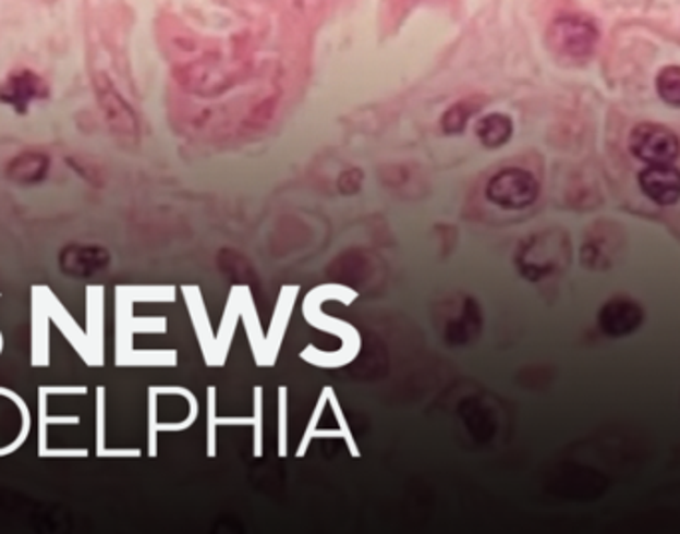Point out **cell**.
Masks as SVG:
<instances>
[{
	"mask_svg": "<svg viewBox=\"0 0 680 534\" xmlns=\"http://www.w3.org/2000/svg\"><path fill=\"white\" fill-rule=\"evenodd\" d=\"M46 96L45 82L31 70H16L0 84V101L19 113H26L33 101L45 100Z\"/></svg>",
	"mask_w": 680,
	"mask_h": 534,
	"instance_id": "7",
	"label": "cell"
},
{
	"mask_svg": "<svg viewBox=\"0 0 680 534\" xmlns=\"http://www.w3.org/2000/svg\"><path fill=\"white\" fill-rule=\"evenodd\" d=\"M477 104L472 100L458 101L452 108H448L442 118V130L448 135L462 134L465 125L476 113Z\"/></svg>",
	"mask_w": 680,
	"mask_h": 534,
	"instance_id": "14",
	"label": "cell"
},
{
	"mask_svg": "<svg viewBox=\"0 0 680 534\" xmlns=\"http://www.w3.org/2000/svg\"><path fill=\"white\" fill-rule=\"evenodd\" d=\"M643 323L645 308L631 296H612L597 312V326L611 340L635 335Z\"/></svg>",
	"mask_w": 680,
	"mask_h": 534,
	"instance_id": "5",
	"label": "cell"
},
{
	"mask_svg": "<svg viewBox=\"0 0 680 534\" xmlns=\"http://www.w3.org/2000/svg\"><path fill=\"white\" fill-rule=\"evenodd\" d=\"M655 89L663 104H667L672 110H680V66L669 64L663 66L655 76Z\"/></svg>",
	"mask_w": 680,
	"mask_h": 534,
	"instance_id": "13",
	"label": "cell"
},
{
	"mask_svg": "<svg viewBox=\"0 0 680 534\" xmlns=\"http://www.w3.org/2000/svg\"><path fill=\"white\" fill-rule=\"evenodd\" d=\"M110 265V253L102 246L70 245L60 253V268L76 279H88Z\"/></svg>",
	"mask_w": 680,
	"mask_h": 534,
	"instance_id": "8",
	"label": "cell"
},
{
	"mask_svg": "<svg viewBox=\"0 0 680 534\" xmlns=\"http://www.w3.org/2000/svg\"><path fill=\"white\" fill-rule=\"evenodd\" d=\"M627 144L631 156L643 166H675L680 159L679 134L665 123H636Z\"/></svg>",
	"mask_w": 680,
	"mask_h": 534,
	"instance_id": "3",
	"label": "cell"
},
{
	"mask_svg": "<svg viewBox=\"0 0 680 534\" xmlns=\"http://www.w3.org/2000/svg\"><path fill=\"white\" fill-rule=\"evenodd\" d=\"M361 183H363V173L356 171V169H351V171H347V173L340 178L339 187L344 191L347 195H352V193H356V191L361 190Z\"/></svg>",
	"mask_w": 680,
	"mask_h": 534,
	"instance_id": "15",
	"label": "cell"
},
{
	"mask_svg": "<svg viewBox=\"0 0 680 534\" xmlns=\"http://www.w3.org/2000/svg\"><path fill=\"white\" fill-rule=\"evenodd\" d=\"M476 135L484 147L498 149L510 142L513 135V122L506 113H488L477 122Z\"/></svg>",
	"mask_w": 680,
	"mask_h": 534,
	"instance_id": "11",
	"label": "cell"
},
{
	"mask_svg": "<svg viewBox=\"0 0 680 534\" xmlns=\"http://www.w3.org/2000/svg\"><path fill=\"white\" fill-rule=\"evenodd\" d=\"M482 330V312L477 302L472 299L462 301V308L453 318H448L446 323V342L452 345H464L474 340Z\"/></svg>",
	"mask_w": 680,
	"mask_h": 534,
	"instance_id": "9",
	"label": "cell"
},
{
	"mask_svg": "<svg viewBox=\"0 0 680 534\" xmlns=\"http://www.w3.org/2000/svg\"><path fill=\"white\" fill-rule=\"evenodd\" d=\"M539 181L523 168L499 169L486 185V199L503 211H523L539 197Z\"/></svg>",
	"mask_w": 680,
	"mask_h": 534,
	"instance_id": "4",
	"label": "cell"
},
{
	"mask_svg": "<svg viewBox=\"0 0 680 534\" xmlns=\"http://www.w3.org/2000/svg\"><path fill=\"white\" fill-rule=\"evenodd\" d=\"M100 101H102L104 108H106V118L108 122L112 123L116 128V132H122V134H136L137 123L134 118V112L127 108L125 104L116 92L112 86H106V89H100Z\"/></svg>",
	"mask_w": 680,
	"mask_h": 534,
	"instance_id": "12",
	"label": "cell"
},
{
	"mask_svg": "<svg viewBox=\"0 0 680 534\" xmlns=\"http://www.w3.org/2000/svg\"><path fill=\"white\" fill-rule=\"evenodd\" d=\"M571 263V241L569 234L561 229H549L535 233L523 241L518 255L515 267L523 279L539 282L549 279L557 272L566 270Z\"/></svg>",
	"mask_w": 680,
	"mask_h": 534,
	"instance_id": "1",
	"label": "cell"
},
{
	"mask_svg": "<svg viewBox=\"0 0 680 534\" xmlns=\"http://www.w3.org/2000/svg\"><path fill=\"white\" fill-rule=\"evenodd\" d=\"M599 45V26L585 14H561L547 28V48L566 64H585Z\"/></svg>",
	"mask_w": 680,
	"mask_h": 534,
	"instance_id": "2",
	"label": "cell"
},
{
	"mask_svg": "<svg viewBox=\"0 0 680 534\" xmlns=\"http://www.w3.org/2000/svg\"><path fill=\"white\" fill-rule=\"evenodd\" d=\"M636 185L653 205L669 209L680 201V169L677 166H645Z\"/></svg>",
	"mask_w": 680,
	"mask_h": 534,
	"instance_id": "6",
	"label": "cell"
},
{
	"mask_svg": "<svg viewBox=\"0 0 680 534\" xmlns=\"http://www.w3.org/2000/svg\"><path fill=\"white\" fill-rule=\"evenodd\" d=\"M48 168H50L48 157L36 154V151H26L23 156L12 159L9 169H7V175L16 183L33 185V183H40L46 178Z\"/></svg>",
	"mask_w": 680,
	"mask_h": 534,
	"instance_id": "10",
	"label": "cell"
}]
</instances>
